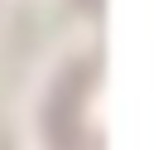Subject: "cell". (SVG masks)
I'll return each mask as SVG.
<instances>
[{
  "mask_svg": "<svg viewBox=\"0 0 154 150\" xmlns=\"http://www.w3.org/2000/svg\"><path fill=\"white\" fill-rule=\"evenodd\" d=\"M101 77V53H87L82 63H72L63 77H58V87H53V102H48V140H53V150H87L82 145V126H77V116H82V102H87V92H91V82Z\"/></svg>",
  "mask_w": 154,
  "mask_h": 150,
  "instance_id": "obj_1",
  "label": "cell"
},
{
  "mask_svg": "<svg viewBox=\"0 0 154 150\" xmlns=\"http://www.w3.org/2000/svg\"><path fill=\"white\" fill-rule=\"evenodd\" d=\"M0 150H10V135H5V131H0Z\"/></svg>",
  "mask_w": 154,
  "mask_h": 150,
  "instance_id": "obj_3",
  "label": "cell"
},
{
  "mask_svg": "<svg viewBox=\"0 0 154 150\" xmlns=\"http://www.w3.org/2000/svg\"><path fill=\"white\" fill-rule=\"evenodd\" d=\"M77 10H82V15H91V19H96V15H101V0H77Z\"/></svg>",
  "mask_w": 154,
  "mask_h": 150,
  "instance_id": "obj_2",
  "label": "cell"
}]
</instances>
